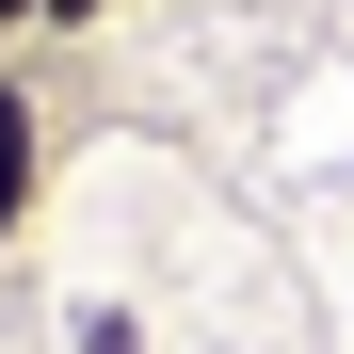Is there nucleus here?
Masks as SVG:
<instances>
[{
  "instance_id": "3",
  "label": "nucleus",
  "mask_w": 354,
  "mask_h": 354,
  "mask_svg": "<svg viewBox=\"0 0 354 354\" xmlns=\"http://www.w3.org/2000/svg\"><path fill=\"white\" fill-rule=\"evenodd\" d=\"M32 17H48V0H0V32H32Z\"/></svg>"
},
{
  "instance_id": "2",
  "label": "nucleus",
  "mask_w": 354,
  "mask_h": 354,
  "mask_svg": "<svg viewBox=\"0 0 354 354\" xmlns=\"http://www.w3.org/2000/svg\"><path fill=\"white\" fill-rule=\"evenodd\" d=\"M97 17H113V0H48V17H32V32H97Z\"/></svg>"
},
{
  "instance_id": "1",
  "label": "nucleus",
  "mask_w": 354,
  "mask_h": 354,
  "mask_svg": "<svg viewBox=\"0 0 354 354\" xmlns=\"http://www.w3.org/2000/svg\"><path fill=\"white\" fill-rule=\"evenodd\" d=\"M48 177H65L48 161V97H32V65H0V258L48 225Z\"/></svg>"
}]
</instances>
